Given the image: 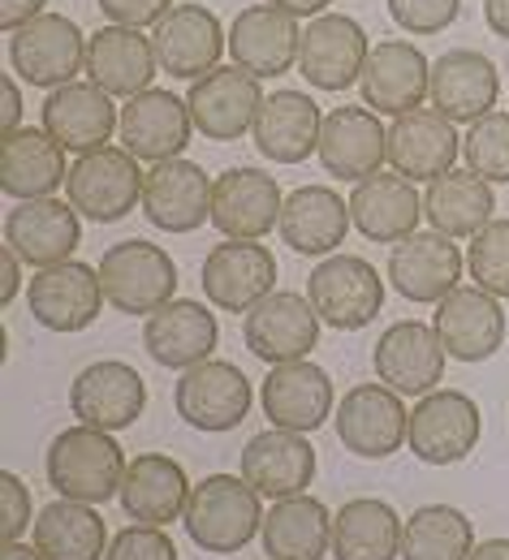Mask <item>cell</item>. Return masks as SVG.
Instances as JSON below:
<instances>
[{"label":"cell","instance_id":"cell-42","mask_svg":"<svg viewBox=\"0 0 509 560\" xmlns=\"http://www.w3.org/2000/svg\"><path fill=\"white\" fill-rule=\"evenodd\" d=\"M35 548L44 560H104V544H108V526L95 513V504H78L57 495L31 526Z\"/></svg>","mask_w":509,"mask_h":560},{"label":"cell","instance_id":"cell-9","mask_svg":"<svg viewBox=\"0 0 509 560\" xmlns=\"http://www.w3.org/2000/svg\"><path fill=\"white\" fill-rule=\"evenodd\" d=\"M173 406H177V419L190 422L195 431H212V435L233 431L251 415V380L242 375V366L224 358H208L182 371L173 388Z\"/></svg>","mask_w":509,"mask_h":560},{"label":"cell","instance_id":"cell-36","mask_svg":"<svg viewBox=\"0 0 509 560\" xmlns=\"http://www.w3.org/2000/svg\"><path fill=\"white\" fill-rule=\"evenodd\" d=\"M424 215V195L402 173H375L355 186L350 195V220L375 246H397L415 233Z\"/></svg>","mask_w":509,"mask_h":560},{"label":"cell","instance_id":"cell-24","mask_svg":"<svg viewBox=\"0 0 509 560\" xmlns=\"http://www.w3.org/2000/svg\"><path fill=\"white\" fill-rule=\"evenodd\" d=\"M437 328L440 346L449 358L458 362H488L493 353L506 346V311H501V298L484 293L479 284L466 289L458 284L449 298L437 302Z\"/></svg>","mask_w":509,"mask_h":560},{"label":"cell","instance_id":"cell-41","mask_svg":"<svg viewBox=\"0 0 509 560\" xmlns=\"http://www.w3.org/2000/svg\"><path fill=\"white\" fill-rule=\"evenodd\" d=\"M497 195L493 182L475 177L471 168H453L437 182H428L424 195V215L432 220V229L444 237H475L484 224H493L497 215Z\"/></svg>","mask_w":509,"mask_h":560},{"label":"cell","instance_id":"cell-14","mask_svg":"<svg viewBox=\"0 0 509 560\" xmlns=\"http://www.w3.org/2000/svg\"><path fill=\"white\" fill-rule=\"evenodd\" d=\"M151 48L155 66L169 78H190L199 82L204 73L220 66V52L229 48V35L220 18L204 4H173L155 26H151Z\"/></svg>","mask_w":509,"mask_h":560},{"label":"cell","instance_id":"cell-4","mask_svg":"<svg viewBox=\"0 0 509 560\" xmlns=\"http://www.w3.org/2000/svg\"><path fill=\"white\" fill-rule=\"evenodd\" d=\"M143 182L147 173L126 147H95L73 160L66 195L78 215L95 224H113L135 208H143Z\"/></svg>","mask_w":509,"mask_h":560},{"label":"cell","instance_id":"cell-31","mask_svg":"<svg viewBox=\"0 0 509 560\" xmlns=\"http://www.w3.org/2000/svg\"><path fill=\"white\" fill-rule=\"evenodd\" d=\"M259 401H264V419L281 431H302L311 435L315 427L333 419V380L324 366L315 362H286V366H273L264 388H259Z\"/></svg>","mask_w":509,"mask_h":560},{"label":"cell","instance_id":"cell-28","mask_svg":"<svg viewBox=\"0 0 509 560\" xmlns=\"http://www.w3.org/2000/svg\"><path fill=\"white\" fill-rule=\"evenodd\" d=\"M242 479L268 500L306 495L315 479V448L302 431H259L242 448Z\"/></svg>","mask_w":509,"mask_h":560},{"label":"cell","instance_id":"cell-45","mask_svg":"<svg viewBox=\"0 0 509 560\" xmlns=\"http://www.w3.org/2000/svg\"><path fill=\"white\" fill-rule=\"evenodd\" d=\"M466 268H471V280L493 293V298H509V220H493L484 224L471 246H466Z\"/></svg>","mask_w":509,"mask_h":560},{"label":"cell","instance_id":"cell-53","mask_svg":"<svg viewBox=\"0 0 509 560\" xmlns=\"http://www.w3.org/2000/svg\"><path fill=\"white\" fill-rule=\"evenodd\" d=\"M484 22L497 39H509V0H484Z\"/></svg>","mask_w":509,"mask_h":560},{"label":"cell","instance_id":"cell-1","mask_svg":"<svg viewBox=\"0 0 509 560\" xmlns=\"http://www.w3.org/2000/svg\"><path fill=\"white\" fill-rule=\"evenodd\" d=\"M126 453L113 440V431L100 427H66L44 457V475L57 488V495L78 500V504H104L113 495H122V479H126Z\"/></svg>","mask_w":509,"mask_h":560},{"label":"cell","instance_id":"cell-55","mask_svg":"<svg viewBox=\"0 0 509 560\" xmlns=\"http://www.w3.org/2000/svg\"><path fill=\"white\" fill-rule=\"evenodd\" d=\"M466 560H509V539H484Z\"/></svg>","mask_w":509,"mask_h":560},{"label":"cell","instance_id":"cell-47","mask_svg":"<svg viewBox=\"0 0 509 560\" xmlns=\"http://www.w3.org/2000/svg\"><path fill=\"white\" fill-rule=\"evenodd\" d=\"M104 560H177L173 539L164 535V526H126L122 535H113Z\"/></svg>","mask_w":509,"mask_h":560},{"label":"cell","instance_id":"cell-43","mask_svg":"<svg viewBox=\"0 0 509 560\" xmlns=\"http://www.w3.org/2000/svg\"><path fill=\"white\" fill-rule=\"evenodd\" d=\"M475 552V526L453 504H424L402 526V560H466Z\"/></svg>","mask_w":509,"mask_h":560},{"label":"cell","instance_id":"cell-46","mask_svg":"<svg viewBox=\"0 0 509 560\" xmlns=\"http://www.w3.org/2000/svg\"><path fill=\"white\" fill-rule=\"evenodd\" d=\"M462 13V0H389V18L406 35H440Z\"/></svg>","mask_w":509,"mask_h":560},{"label":"cell","instance_id":"cell-12","mask_svg":"<svg viewBox=\"0 0 509 560\" xmlns=\"http://www.w3.org/2000/svg\"><path fill=\"white\" fill-rule=\"evenodd\" d=\"M70 410L78 422L100 431H126L143 419L147 384L143 375L122 358H100L82 366L70 384Z\"/></svg>","mask_w":509,"mask_h":560},{"label":"cell","instance_id":"cell-52","mask_svg":"<svg viewBox=\"0 0 509 560\" xmlns=\"http://www.w3.org/2000/svg\"><path fill=\"white\" fill-rule=\"evenodd\" d=\"M0 91H4V135H13V130H22V91L13 78H4Z\"/></svg>","mask_w":509,"mask_h":560},{"label":"cell","instance_id":"cell-51","mask_svg":"<svg viewBox=\"0 0 509 560\" xmlns=\"http://www.w3.org/2000/svg\"><path fill=\"white\" fill-rule=\"evenodd\" d=\"M0 268H4V280H0V302H13V298H18V289H22V259H18V250H13V246H4V250H0Z\"/></svg>","mask_w":509,"mask_h":560},{"label":"cell","instance_id":"cell-6","mask_svg":"<svg viewBox=\"0 0 509 560\" xmlns=\"http://www.w3.org/2000/svg\"><path fill=\"white\" fill-rule=\"evenodd\" d=\"M306 298H311L320 324H328L337 332H359L384 306V280L363 255L337 250L306 277Z\"/></svg>","mask_w":509,"mask_h":560},{"label":"cell","instance_id":"cell-3","mask_svg":"<svg viewBox=\"0 0 509 560\" xmlns=\"http://www.w3.org/2000/svg\"><path fill=\"white\" fill-rule=\"evenodd\" d=\"M100 284H104L108 306H117L122 315H151L173 302L177 264L169 259L164 246L130 237L100 255Z\"/></svg>","mask_w":509,"mask_h":560},{"label":"cell","instance_id":"cell-22","mask_svg":"<svg viewBox=\"0 0 509 560\" xmlns=\"http://www.w3.org/2000/svg\"><path fill=\"white\" fill-rule=\"evenodd\" d=\"M432 108L453 126H475L479 117L497 113L501 100V73L475 48H449L432 61Z\"/></svg>","mask_w":509,"mask_h":560},{"label":"cell","instance_id":"cell-5","mask_svg":"<svg viewBox=\"0 0 509 560\" xmlns=\"http://www.w3.org/2000/svg\"><path fill=\"white\" fill-rule=\"evenodd\" d=\"M9 66L26 86L57 91L86 70V35L66 13H39L9 35Z\"/></svg>","mask_w":509,"mask_h":560},{"label":"cell","instance_id":"cell-7","mask_svg":"<svg viewBox=\"0 0 509 560\" xmlns=\"http://www.w3.org/2000/svg\"><path fill=\"white\" fill-rule=\"evenodd\" d=\"M410 435V415L406 397H397L384 384H355L337 401V440L346 453L363 462H384L393 457Z\"/></svg>","mask_w":509,"mask_h":560},{"label":"cell","instance_id":"cell-17","mask_svg":"<svg viewBox=\"0 0 509 560\" xmlns=\"http://www.w3.org/2000/svg\"><path fill=\"white\" fill-rule=\"evenodd\" d=\"M359 86H363V104L371 113L406 117V113L424 108V100L432 91V61L406 39H380L367 52Z\"/></svg>","mask_w":509,"mask_h":560},{"label":"cell","instance_id":"cell-11","mask_svg":"<svg viewBox=\"0 0 509 560\" xmlns=\"http://www.w3.org/2000/svg\"><path fill=\"white\" fill-rule=\"evenodd\" d=\"M104 284L100 268L91 264H57V268H39L26 280V311L35 315V324H44L48 332H82L100 319L104 311Z\"/></svg>","mask_w":509,"mask_h":560},{"label":"cell","instance_id":"cell-54","mask_svg":"<svg viewBox=\"0 0 509 560\" xmlns=\"http://www.w3.org/2000/svg\"><path fill=\"white\" fill-rule=\"evenodd\" d=\"M268 4L286 9V13H293V18H320V13H328L333 0H268Z\"/></svg>","mask_w":509,"mask_h":560},{"label":"cell","instance_id":"cell-44","mask_svg":"<svg viewBox=\"0 0 509 560\" xmlns=\"http://www.w3.org/2000/svg\"><path fill=\"white\" fill-rule=\"evenodd\" d=\"M462 160L484 182H509V113L479 117L462 139Z\"/></svg>","mask_w":509,"mask_h":560},{"label":"cell","instance_id":"cell-35","mask_svg":"<svg viewBox=\"0 0 509 560\" xmlns=\"http://www.w3.org/2000/svg\"><path fill=\"white\" fill-rule=\"evenodd\" d=\"M155 48L151 35L135 26H104L95 35H86V82H95L108 95H143L155 78Z\"/></svg>","mask_w":509,"mask_h":560},{"label":"cell","instance_id":"cell-16","mask_svg":"<svg viewBox=\"0 0 509 560\" xmlns=\"http://www.w3.org/2000/svg\"><path fill=\"white\" fill-rule=\"evenodd\" d=\"M264 86L255 73H246L242 66H217L212 73H204L199 82H190V117L195 130L212 142H233L246 130H255V117L264 108Z\"/></svg>","mask_w":509,"mask_h":560},{"label":"cell","instance_id":"cell-32","mask_svg":"<svg viewBox=\"0 0 509 560\" xmlns=\"http://www.w3.org/2000/svg\"><path fill=\"white\" fill-rule=\"evenodd\" d=\"M70 168L66 164V147L53 139L44 126L31 130H13L0 139V190L9 199H53L66 182H70Z\"/></svg>","mask_w":509,"mask_h":560},{"label":"cell","instance_id":"cell-13","mask_svg":"<svg viewBox=\"0 0 509 560\" xmlns=\"http://www.w3.org/2000/svg\"><path fill=\"white\" fill-rule=\"evenodd\" d=\"M242 341L268 366H286V362H302L320 341V315L311 306V298L293 293V289H277L268 293L259 306L246 311L242 324Z\"/></svg>","mask_w":509,"mask_h":560},{"label":"cell","instance_id":"cell-48","mask_svg":"<svg viewBox=\"0 0 509 560\" xmlns=\"http://www.w3.org/2000/svg\"><path fill=\"white\" fill-rule=\"evenodd\" d=\"M0 530H4V544H18L22 535H26V526H35L31 522V491L26 483L18 479V475H0Z\"/></svg>","mask_w":509,"mask_h":560},{"label":"cell","instance_id":"cell-33","mask_svg":"<svg viewBox=\"0 0 509 560\" xmlns=\"http://www.w3.org/2000/svg\"><path fill=\"white\" fill-rule=\"evenodd\" d=\"M217 341V315L208 306H199L195 298H173L169 306L151 311L143 324L147 353L169 371H190V366L208 362Z\"/></svg>","mask_w":509,"mask_h":560},{"label":"cell","instance_id":"cell-25","mask_svg":"<svg viewBox=\"0 0 509 560\" xmlns=\"http://www.w3.org/2000/svg\"><path fill=\"white\" fill-rule=\"evenodd\" d=\"M462 268H466V255L453 246V237H444L437 229L432 233H410L389 255L393 289L415 306H437L440 298H449L462 280Z\"/></svg>","mask_w":509,"mask_h":560},{"label":"cell","instance_id":"cell-20","mask_svg":"<svg viewBox=\"0 0 509 560\" xmlns=\"http://www.w3.org/2000/svg\"><path fill=\"white\" fill-rule=\"evenodd\" d=\"M82 242V224L73 203L53 199H22L4 211V246L18 250L22 264L31 268H57L70 264Z\"/></svg>","mask_w":509,"mask_h":560},{"label":"cell","instance_id":"cell-8","mask_svg":"<svg viewBox=\"0 0 509 560\" xmlns=\"http://www.w3.org/2000/svg\"><path fill=\"white\" fill-rule=\"evenodd\" d=\"M479 431H484L479 406L458 388H437V393L419 397V406L410 410L406 444L428 466H453L475 453Z\"/></svg>","mask_w":509,"mask_h":560},{"label":"cell","instance_id":"cell-27","mask_svg":"<svg viewBox=\"0 0 509 560\" xmlns=\"http://www.w3.org/2000/svg\"><path fill=\"white\" fill-rule=\"evenodd\" d=\"M320 164L337 182H367L389 160V130L380 126V113L371 108H333L320 130Z\"/></svg>","mask_w":509,"mask_h":560},{"label":"cell","instance_id":"cell-30","mask_svg":"<svg viewBox=\"0 0 509 560\" xmlns=\"http://www.w3.org/2000/svg\"><path fill=\"white\" fill-rule=\"evenodd\" d=\"M458 155H462V139H458L453 121L440 117L437 108H415L406 117H393L389 164L406 182H437L444 173H453Z\"/></svg>","mask_w":509,"mask_h":560},{"label":"cell","instance_id":"cell-19","mask_svg":"<svg viewBox=\"0 0 509 560\" xmlns=\"http://www.w3.org/2000/svg\"><path fill=\"white\" fill-rule=\"evenodd\" d=\"M190 135H195L190 104L164 86H147L143 95L126 100L122 108V147L135 160H151V164L182 160Z\"/></svg>","mask_w":509,"mask_h":560},{"label":"cell","instance_id":"cell-15","mask_svg":"<svg viewBox=\"0 0 509 560\" xmlns=\"http://www.w3.org/2000/svg\"><path fill=\"white\" fill-rule=\"evenodd\" d=\"M367 52H371V39L363 22H355L350 13H320L302 31L298 70L315 91H350L363 78Z\"/></svg>","mask_w":509,"mask_h":560},{"label":"cell","instance_id":"cell-23","mask_svg":"<svg viewBox=\"0 0 509 560\" xmlns=\"http://www.w3.org/2000/svg\"><path fill=\"white\" fill-rule=\"evenodd\" d=\"M281 186L264 168H229L212 182V224L233 242H259L281 224Z\"/></svg>","mask_w":509,"mask_h":560},{"label":"cell","instance_id":"cell-39","mask_svg":"<svg viewBox=\"0 0 509 560\" xmlns=\"http://www.w3.org/2000/svg\"><path fill=\"white\" fill-rule=\"evenodd\" d=\"M259 539L268 560H324L333 557V513L315 495L277 500L264 517Z\"/></svg>","mask_w":509,"mask_h":560},{"label":"cell","instance_id":"cell-56","mask_svg":"<svg viewBox=\"0 0 509 560\" xmlns=\"http://www.w3.org/2000/svg\"><path fill=\"white\" fill-rule=\"evenodd\" d=\"M0 560H44V552H39L35 544L26 548V544L18 539V544H4V552H0Z\"/></svg>","mask_w":509,"mask_h":560},{"label":"cell","instance_id":"cell-50","mask_svg":"<svg viewBox=\"0 0 509 560\" xmlns=\"http://www.w3.org/2000/svg\"><path fill=\"white\" fill-rule=\"evenodd\" d=\"M44 4L48 0H0V26H4V35H13L18 26L35 22L44 13Z\"/></svg>","mask_w":509,"mask_h":560},{"label":"cell","instance_id":"cell-49","mask_svg":"<svg viewBox=\"0 0 509 560\" xmlns=\"http://www.w3.org/2000/svg\"><path fill=\"white\" fill-rule=\"evenodd\" d=\"M95 4L104 9V18L113 26H135V31L155 26L173 9V0H95Z\"/></svg>","mask_w":509,"mask_h":560},{"label":"cell","instance_id":"cell-21","mask_svg":"<svg viewBox=\"0 0 509 560\" xmlns=\"http://www.w3.org/2000/svg\"><path fill=\"white\" fill-rule=\"evenodd\" d=\"M204 293L220 311L246 315L251 306H259L268 293H277V259L268 246L259 242H233L224 237L220 246L208 250L204 259Z\"/></svg>","mask_w":509,"mask_h":560},{"label":"cell","instance_id":"cell-38","mask_svg":"<svg viewBox=\"0 0 509 560\" xmlns=\"http://www.w3.org/2000/svg\"><path fill=\"white\" fill-rule=\"evenodd\" d=\"M320 104L302 91H273L255 117L251 139L259 147V155H268L273 164H302L320 151Z\"/></svg>","mask_w":509,"mask_h":560},{"label":"cell","instance_id":"cell-37","mask_svg":"<svg viewBox=\"0 0 509 560\" xmlns=\"http://www.w3.org/2000/svg\"><path fill=\"white\" fill-rule=\"evenodd\" d=\"M350 199H342L333 186H298L281 208V242L293 255H337V246L350 233Z\"/></svg>","mask_w":509,"mask_h":560},{"label":"cell","instance_id":"cell-18","mask_svg":"<svg viewBox=\"0 0 509 560\" xmlns=\"http://www.w3.org/2000/svg\"><path fill=\"white\" fill-rule=\"evenodd\" d=\"M302 26L277 4H246L229 26V57L255 78H281L298 66Z\"/></svg>","mask_w":509,"mask_h":560},{"label":"cell","instance_id":"cell-2","mask_svg":"<svg viewBox=\"0 0 509 560\" xmlns=\"http://www.w3.org/2000/svg\"><path fill=\"white\" fill-rule=\"evenodd\" d=\"M182 522L199 552L233 557L264 530V495L242 475H208L190 491Z\"/></svg>","mask_w":509,"mask_h":560},{"label":"cell","instance_id":"cell-10","mask_svg":"<svg viewBox=\"0 0 509 560\" xmlns=\"http://www.w3.org/2000/svg\"><path fill=\"white\" fill-rule=\"evenodd\" d=\"M444 362L449 353L440 346L437 328L419 324V319H402L393 328H384V337L371 350L375 380L384 388H393L397 397H428L437 393L444 380Z\"/></svg>","mask_w":509,"mask_h":560},{"label":"cell","instance_id":"cell-40","mask_svg":"<svg viewBox=\"0 0 509 560\" xmlns=\"http://www.w3.org/2000/svg\"><path fill=\"white\" fill-rule=\"evenodd\" d=\"M402 517L389 500L359 495L346 500L333 517V557L337 560H402Z\"/></svg>","mask_w":509,"mask_h":560},{"label":"cell","instance_id":"cell-29","mask_svg":"<svg viewBox=\"0 0 509 560\" xmlns=\"http://www.w3.org/2000/svg\"><path fill=\"white\" fill-rule=\"evenodd\" d=\"M39 117H44V130L78 155L108 147L113 130H122V113H117L113 95L100 91L95 82H66V86L48 91Z\"/></svg>","mask_w":509,"mask_h":560},{"label":"cell","instance_id":"cell-34","mask_svg":"<svg viewBox=\"0 0 509 560\" xmlns=\"http://www.w3.org/2000/svg\"><path fill=\"white\" fill-rule=\"evenodd\" d=\"M190 491L195 488H190L182 462H173L169 453H139L126 466L117 500H122L130 522H139V526H169V522L186 517Z\"/></svg>","mask_w":509,"mask_h":560},{"label":"cell","instance_id":"cell-26","mask_svg":"<svg viewBox=\"0 0 509 560\" xmlns=\"http://www.w3.org/2000/svg\"><path fill=\"white\" fill-rule=\"evenodd\" d=\"M143 215L164 233L212 224V177L195 160H164L143 182Z\"/></svg>","mask_w":509,"mask_h":560}]
</instances>
